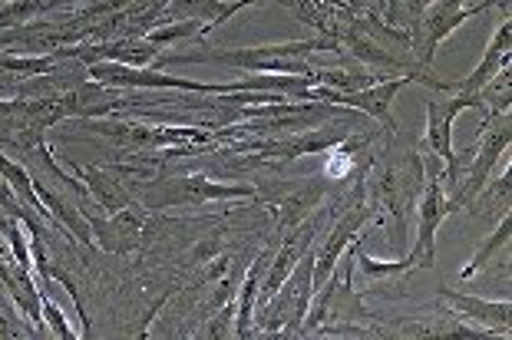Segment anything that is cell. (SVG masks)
I'll return each instance as SVG.
<instances>
[{"label": "cell", "mask_w": 512, "mask_h": 340, "mask_svg": "<svg viewBox=\"0 0 512 340\" xmlns=\"http://www.w3.org/2000/svg\"><path fill=\"white\" fill-rule=\"evenodd\" d=\"M367 218H370L367 208H354L351 215H344L341 222H337V228L328 235V241H324V248L314 251V291H318L334 274V268L341 265L344 248L351 245V241H357V232L364 228Z\"/></svg>", "instance_id": "ba28073f"}, {"label": "cell", "mask_w": 512, "mask_h": 340, "mask_svg": "<svg viewBox=\"0 0 512 340\" xmlns=\"http://www.w3.org/2000/svg\"><path fill=\"white\" fill-rule=\"evenodd\" d=\"M509 43H512V27H509V20H503V24L496 27L493 40H489V47L483 53V60H479V67L466 76V80L450 86V90L460 93V96H473V100L483 103V96H479V93H483V86L499 80V70L509 63Z\"/></svg>", "instance_id": "52a82bcc"}, {"label": "cell", "mask_w": 512, "mask_h": 340, "mask_svg": "<svg viewBox=\"0 0 512 340\" xmlns=\"http://www.w3.org/2000/svg\"><path fill=\"white\" fill-rule=\"evenodd\" d=\"M0 175L7 179V185H14V192H17V199L24 202L30 212H37L40 218H47V222H53V215H50V208L40 202V195L34 189V179L27 175V169H20L17 162H10L7 156H0ZM57 225V222H53Z\"/></svg>", "instance_id": "8fae6325"}, {"label": "cell", "mask_w": 512, "mask_h": 340, "mask_svg": "<svg viewBox=\"0 0 512 340\" xmlns=\"http://www.w3.org/2000/svg\"><path fill=\"white\" fill-rule=\"evenodd\" d=\"M40 307H43V317H47L50 327H53V334H57V337H67V340H73V337H76V331L67 324V317H63V311H60V307L53 304L50 298H47V294H43Z\"/></svg>", "instance_id": "9a60e30c"}, {"label": "cell", "mask_w": 512, "mask_h": 340, "mask_svg": "<svg viewBox=\"0 0 512 340\" xmlns=\"http://www.w3.org/2000/svg\"><path fill=\"white\" fill-rule=\"evenodd\" d=\"M470 106H479V100H473V96H460V93H453L446 103H437V100L427 103V146L446 162L450 182H460V169L466 162L456 156V149H453V123H456V116Z\"/></svg>", "instance_id": "3957f363"}, {"label": "cell", "mask_w": 512, "mask_h": 340, "mask_svg": "<svg viewBox=\"0 0 512 340\" xmlns=\"http://www.w3.org/2000/svg\"><path fill=\"white\" fill-rule=\"evenodd\" d=\"M509 228H512V218L506 215V218H503V222H499V225H496V232H493V235H489V241H486V245H483V248H479V251H476V255H473V261H470V265H466V268L460 271V278H473V274H476V271H483V268L489 265V258H493V255H496V251H499V248H503V245H506V241H509Z\"/></svg>", "instance_id": "7c38bea8"}, {"label": "cell", "mask_w": 512, "mask_h": 340, "mask_svg": "<svg viewBox=\"0 0 512 340\" xmlns=\"http://www.w3.org/2000/svg\"><path fill=\"white\" fill-rule=\"evenodd\" d=\"M354 258L361 261V271L367 274L370 281H380V278H397V274L413 271L407 258H400V261H374L370 255H364L361 248H354Z\"/></svg>", "instance_id": "5bb4252c"}, {"label": "cell", "mask_w": 512, "mask_h": 340, "mask_svg": "<svg viewBox=\"0 0 512 340\" xmlns=\"http://www.w3.org/2000/svg\"><path fill=\"white\" fill-rule=\"evenodd\" d=\"M57 53L53 57H0V70L10 76H47L57 70Z\"/></svg>", "instance_id": "4fadbf2b"}, {"label": "cell", "mask_w": 512, "mask_h": 340, "mask_svg": "<svg viewBox=\"0 0 512 340\" xmlns=\"http://www.w3.org/2000/svg\"><path fill=\"white\" fill-rule=\"evenodd\" d=\"M162 189H169L166 195H149V208H169L182 202H212V199H255L252 185H219V182H205V179H179V182H162Z\"/></svg>", "instance_id": "5b68a950"}, {"label": "cell", "mask_w": 512, "mask_h": 340, "mask_svg": "<svg viewBox=\"0 0 512 340\" xmlns=\"http://www.w3.org/2000/svg\"><path fill=\"white\" fill-rule=\"evenodd\" d=\"M486 7H493V0H483V4H476V7H466V0H437V4H430L423 10V14L413 20V27H417V57L423 63V70L437 57L440 43L450 37L463 20L476 17L479 10H486Z\"/></svg>", "instance_id": "7a4b0ae2"}, {"label": "cell", "mask_w": 512, "mask_h": 340, "mask_svg": "<svg viewBox=\"0 0 512 340\" xmlns=\"http://www.w3.org/2000/svg\"><path fill=\"white\" fill-rule=\"evenodd\" d=\"M440 298L450 301L466 321L489 324V331H496V334L509 331V301H483V298H470V294H460L450 288H440Z\"/></svg>", "instance_id": "9c48e42d"}, {"label": "cell", "mask_w": 512, "mask_h": 340, "mask_svg": "<svg viewBox=\"0 0 512 340\" xmlns=\"http://www.w3.org/2000/svg\"><path fill=\"white\" fill-rule=\"evenodd\" d=\"M450 218V208H446V195L440 179L427 182V192L420 195V232H417V245L407 255L410 268H433V258H437V232L440 225Z\"/></svg>", "instance_id": "277c9868"}, {"label": "cell", "mask_w": 512, "mask_h": 340, "mask_svg": "<svg viewBox=\"0 0 512 340\" xmlns=\"http://www.w3.org/2000/svg\"><path fill=\"white\" fill-rule=\"evenodd\" d=\"M509 123H503L499 129H489L486 139H483V149H479V156H476V166L470 169V175H466V182L460 185V189L453 192V199L446 202V208H450V215L453 212H460L463 205H470L479 192L486 189V179H489V172L496 169V159L503 156V149L509 146Z\"/></svg>", "instance_id": "8992f818"}, {"label": "cell", "mask_w": 512, "mask_h": 340, "mask_svg": "<svg viewBox=\"0 0 512 340\" xmlns=\"http://www.w3.org/2000/svg\"><path fill=\"white\" fill-rule=\"evenodd\" d=\"M90 80L100 86H133V90H182V93H205V96H225L235 93L232 83H195L179 80L152 67H126V63H90Z\"/></svg>", "instance_id": "6da1fadb"}, {"label": "cell", "mask_w": 512, "mask_h": 340, "mask_svg": "<svg viewBox=\"0 0 512 340\" xmlns=\"http://www.w3.org/2000/svg\"><path fill=\"white\" fill-rule=\"evenodd\" d=\"M271 255L261 251L255 258V265L248 268L245 284H242V304H238V337H252V317H255V304H258V291H261V271L268 268Z\"/></svg>", "instance_id": "30bf717a"}]
</instances>
